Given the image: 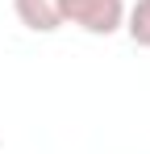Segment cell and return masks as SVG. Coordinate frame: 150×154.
I'll use <instances>...</instances> for the list:
<instances>
[{
  "mask_svg": "<svg viewBox=\"0 0 150 154\" xmlns=\"http://www.w3.org/2000/svg\"><path fill=\"white\" fill-rule=\"evenodd\" d=\"M63 25H75L92 38H108L125 29V0H58Z\"/></svg>",
  "mask_w": 150,
  "mask_h": 154,
  "instance_id": "cell-1",
  "label": "cell"
},
{
  "mask_svg": "<svg viewBox=\"0 0 150 154\" xmlns=\"http://www.w3.org/2000/svg\"><path fill=\"white\" fill-rule=\"evenodd\" d=\"M13 13L25 29L33 33H54L63 29V4L58 0H13Z\"/></svg>",
  "mask_w": 150,
  "mask_h": 154,
  "instance_id": "cell-2",
  "label": "cell"
},
{
  "mask_svg": "<svg viewBox=\"0 0 150 154\" xmlns=\"http://www.w3.org/2000/svg\"><path fill=\"white\" fill-rule=\"evenodd\" d=\"M125 33L133 46L150 50V0H138L133 8H125Z\"/></svg>",
  "mask_w": 150,
  "mask_h": 154,
  "instance_id": "cell-3",
  "label": "cell"
}]
</instances>
